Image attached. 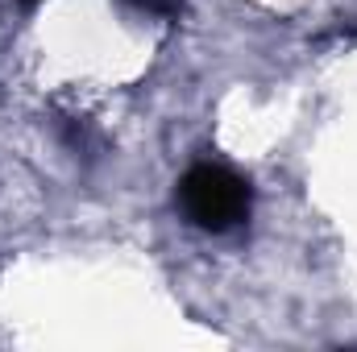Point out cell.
Instances as JSON below:
<instances>
[{"instance_id": "cell-1", "label": "cell", "mask_w": 357, "mask_h": 352, "mask_svg": "<svg viewBox=\"0 0 357 352\" xmlns=\"http://www.w3.org/2000/svg\"><path fill=\"white\" fill-rule=\"evenodd\" d=\"M175 199L199 232H233L250 220V207H254L250 182L212 162H199L178 178Z\"/></svg>"}, {"instance_id": "cell-2", "label": "cell", "mask_w": 357, "mask_h": 352, "mask_svg": "<svg viewBox=\"0 0 357 352\" xmlns=\"http://www.w3.org/2000/svg\"><path fill=\"white\" fill-rule=\"evenodd\" d=\"M21 4H25V8H33V4H38V0H21Z\"/></svg>"}]
</instances>
